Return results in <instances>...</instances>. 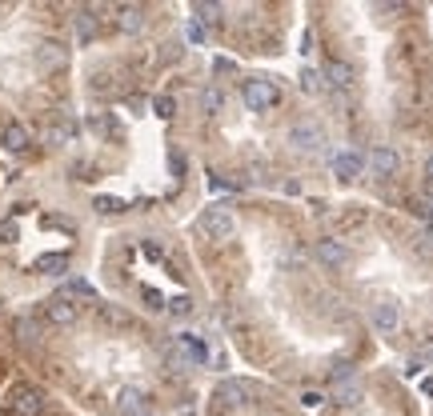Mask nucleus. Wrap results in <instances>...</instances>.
I'll return each instance as SVG.
<instances>
[{"instance_id":"10","label":"nucleus","mask_w":433,"mask_h":416,"mask_svg":"<svg viewBox=\"0 0 433 416\" xmlns=\"http://www.w3.org/2000/svg\"><path fill=\"white\" fill-rule=\"evenodd\" d=\"M361 169H365V160H361L357 152H337L333 157V172L341 176V181H357Z\"/></svg>"},{"instance_id":"16","label":"nucleus","mask_w":433,"mask_h":416,"mask_svg":"<svg viewBox=\"0 0 433 416\" xmlns=\"http://www.w3.org/2000/svg\"><path fill=\"white\" fill-rule=\"evenodd\" d=\"M217 400H221L225 408H237V404L245 400V384H237V380H221V384H217Z\"/></svg>"},{"instance_id":"28","label":"nucleus","mask_w":433,"mask_h":416,"mask_svg":"<svg viewBox=\"0 0 433 416\" xmlns=\"http://www.w3.org/2000/svg\"><path fill=\"white\" fill-rule=\"evenodd\" d=\"M157 116H173V100H169V97L157 100Z\"/></svg>"},{"instance_id":"1","label":"nucleus","mask_w":433,"mask_h":416,"mask_svg":"<svg viewBox=\"0 0 433 416\" xmlns=\"http://www.w3.org/2000/svg\"><path fill=\"white\" fill-rule=\"evenodd\" d=\"M329 396L337 404H361L365 400V384L353 377V368H333V377H329Z\"/></svg>"},{"instance_id":"6","label":"nucleus","mask_w":433,"mask_h":416,"mask_svg":"<svg viewBox=\"0 0 433 416\" xmlns=\"http://www.w3.org/2000/svg\"><path fill=\"white\" fill-rule=\"evenodd\" d=\"M289 145L297 148V152H321V145H325V133H321V128H317V124L301 121V124H293V133H289Z\"/></svg>"},{"instance_id":"11","label":"nucleus","mask_w":433,"mask_h":416,"mask_svg":"<svg viewBox=\"0 0 433 416\" xmlns=\"http://www.w3.org/2000/svg\"><path fill=\"white\" fill-rule=\"evenodd\" d=\"M117 408H121L124 416H145V392L133 389V384L121 389V392H117Z\"/></svg>"},{"instance_id":"25","label":"nucleus","mask_w":433,"mask_h":416,"mask_svg":"<svg viewBox=\"0 0 433 416\" xmlns=\"http://www.w3.org/2000/svg\"><path fill=\"white\" fill-rule=\"evenodd\" d=\"M197 13L205 20H221V4H197Z\"/></svg>"},{"instance_id":"8","label":"nucleus","mask_w":433,"mask_h":416,"mask_svg":"<svg viewBox=\"0 0 433 416\" xmlns=\"http://www.w3.org/2000/svg\"><path fill=\"white\" fill-rule=\"evenodd\" d=\"M365 164H369L373 176H393V172H397V152H393V148H373Z\"/></svg>"},{"instance_id":"17","label":"nucleus","mask_w":433,"mask_h":416,"mask_svg":"<svg viewBox=\"0 0 433 416\" xmlns=\"http://www.w3.org/2000/svg\"><path fill=\"white\" fill-rule=\"evenodd\" d=\"M73 25H76V40H81V44H88V40L97 37V16H93V8L76 13V16H73Z\"/></svg>"},{"instance_id":"5","label":"nucleus","mask_w":433,"mask_h":416,"mask_svg":"<svg viewBox=\"0 0 433 416\" xmlns=\"http://www.w3.org/2000/svg\"><path fill=\"white\" fill-rule=\"evenodd\" d=\"M373 329L381 332V336H397V329H401V308L393 305V300H377L369 312Z\"/></svg>"},{"instance_id":"31","label":"nucleus","mask_w":433,"mask_h":416,"mask_svg":"<svg viewBox=\"0 0 433 416\" xmlns=\"http://www.w3.org/2000/svg\"><path fill=\"white\" fill-rule=\"evenodd\" d=\"M425 181H429V184H433V157H429V160H425Z\"/></svg>"},{"instance_id":"30","label":"nucleus","mask_w":433,"mask_h":416,"mask_svg":"<svg viewBox=\"0 0 433 416\" xmlns=\"http://www.w3.org/2000/svg\"><path fill=\"white\" fill-rule=\"evenodd\" d=\"M0 240H16V224H13V221L0 224Z\"/></svg>"},{"instance_id":"4","label":"nucleus","mask_w":433,"mask_h":416,"mask_svg":"<svg viewBox=\"0 0 433 416\" xmlns=\"http://www.w3.org/2000/svg\"><path fill=\"white\" fill-rule=\"evenodd\" d=\"M8 408H13L16 416H40L45 412V392L32 389V384H16V389L8 392Z\"/></svg>"},{"instance_id":"14","label":"nucleus","mask_w":433,"mask_h":416,"mask_svg":"<svg viewBox=\"0 0 433 416\" xmlns=\"http://www.w3.org/2000/svg\"><path fill=\"white\" fill-rule=\"evenodd\" d=\"M317 260H321V264H329V269H341V264L349 260V252H345V245H341V240H321V245H317Z\"/></svg>"},{"instance_id":"27","label":"nucleus","mask_w":433,"mask_h":416,"mask_svg":"<svg viewBox=\"0 0 433 416\" xmlns=\"http://www.w3.org/2000/svg\"><path fill=\"white\" fill-rule=\"evenodd\" d=\"M321 400H325L321 392H301V404H305V408H317Z\"/></svg>"},{"instance_id":"3","label":"nucleus","mask_w":433,"mask_h":416,"mask_svg":"<svg viewBox=\"0 0 433 416\" xmlns=\"http://www.w3.org/2000/svg\"><path fill=\"white\" fill-rule=\"evenodd\" d=\"M201 233L205 236H213V240H233V233H237V221L225 212V208H205L201 212Z\"/></svg>"},{"instance_id":"13","label":"nucleus","mask_w":433,"mask_h":416,"mask_svg":"<svg viewBox=\"0 0 433 416\" xmlns=\"http://www.w3.org/2000/svg\"><path fill=\"white\" fill-rule=\"evenodd\" d=\"M37 61H40V68H64V61H69V52L61 49V44H57V40H45V44H40L37 49Z\"/></svg>"},{"instance_id":"15","label":"nucleus","mask_w":433,"mask_h":416,"mask_svg":"<svg viewBox=\"0 0 433 416\" xmlns=\"http://www.w3.org/2000/svg\"><path fill=\"white\" fill-rule=\"evenodd\" d=\"M117 25H121L124 32H141V28H145V13H141L136 4H121V8H117Z\"/></svg>"},{"instance_id":"23","label":"nucleus","mask_w":433,"mask_h":416,"mask_svg":"<svg viewBox=\"0 0 433 416\" xmlns=\"http://www.w3.org/2000/svg\"><path fill=\"white\" fill-rule=\"evenodd\" d=\"M413 212H417V216H433V200H425V196H413Z\"/></svg>"},{"instance_id":"21","label":"nucleus","mask_w":433,"mask_h":416,"mask_svg":"<svg viewBox=\"0 0 433 416\" xmlns=\"http://www.w3.org/2000/svg\"><path fill=\"white\" fill-rule=\"evenodd\" d=\"M169 312H173V317H189V312H193V300H189V296H173V300H169Z\"/></svg>"},{"instance_id":"2","label":"nucleus","mask_w":433,"mask_h":416,"mask_svg":"<svg viewBox=\"0 0 433 416\" xmlns=\"http://www.w3.org/2000/svg\"><path fill=\"white\" fill-rule=\"evenodd\" d=\"M241 97H245V109L265 112V109H273V104L281 100V92H277V85H273V80L253 76V80H245V85H241Z\"/></svg>"},{"instance_id":"18","label":"nucleus","mask_w":433,"mask_h":416,"mask_svg":"<svg viewBox=\"0 0 433 416\" xmlns=\"http://www.w3.org/2000/svg\"><path fill=\"white\" fill-rule=\"evenodd\" d=\"M321 88H325V76L317 73V68H305V73H301V92H309V97H317Z\"/></svg>"},{"instance_id":"22","label":"nucleus","mask_w":433,"mask_h":416,"mask_svg":"<svg viewBox=\"0 0 433 416\" xmlns=\"http://www.w3.org/2000/svg\"><path fill=\"white\" fill-rule=\"evenodd\" d=\"M97 212H105V216H109V212H121V200H117V196H97Z\"/></svg>"},{"instance_id":"19","label":"nucleus","mask_w":433,"mask_h":416,"mask_svg":"<svg viewBox=\"0 0 433 416\" xmlns=\"http://www.w3.org/2000/svg\"><path fill=\"white\" fill-rule=\"evenodd\" d=\"M64 269H69V257H64V252H52V257L37 260V272H64Z\"/></svg>"},{"instance_id":"26","label":"nucleus","mask_w":433,"mask_h":416,"mask_svg":"<svg viewBox=\"0 0 433 416\" xmlns=\"http://www.w3.org/2000/svg\"><path fill=\"white\" fill-rule=\"evenodd\" d=\"M69 136H73V128H64V124L49 128V140H57V145H61V140H69Z\"/></svg>"},{"instance_id":"9","label":"nucleus","mask_w":433,"mask_h":416,"mask_svg":"<svg viewBox=\"0 0 433 416\" xmlns=\"http://www.w3.org/2000/svg\"><path fill=\"white\" fill-rule=\"evenodd\" d=\"M0 145L8 148V152H25L28 148V128L25 124H16V121H8L4 128H0Z\"/></svg>"},{"instance_id":"7","label":"nucleus","mask_w":433,"mask_h":416,"mask_svg":"<svg viewBox=\"0 0 433 416\" xmlns=\"http://www.w3.org/2000/svg\"><path fill=\"white\" fill-rule=\"evenodd\" d=\"M45 317H49L52 324H76L81 308L73 305V296H52L49 305H45Z\"/></svg>"},{"instance_id":"24","label":"nucleus","mask_w":433,"mask_h":416,"mask_svg":"<svg viewBox=\"0 0 433 416\" xmlns=\"http://www.w3.org/2000/svg\"><path fill=\"white\" fill-rule=\"evenodd\" d=\"M93 296V284H88V281H73V284H69V293H64V296Z\"/></svg>"},{"instance_id":"12","label":"nucleus","mask_w":433,"mask_h":416,"mask_svg":"<svg viewBox=\"0 0 433 416\" xmlns=\"http://www.w3.org/2000/svg\"><path fill=\"white\" fill-rule=\"evenodd\" d=\"M325 85H333V88H353V64H345V61H333V64H325Z\"/></svg>"},{"instance_id":"20","label":"nucleus","mask_w":433,"mask_h":416,"mask_svg":"<svg viewBox=\"0 0 433 416\" xmlns=\"http://www.w3.org/2000/svg\"><path fill=\"white\" fill-rule=\"evenodd\" d=\"M201 104H205V112H221L225 109L221 88H205V92H201Z\"/></svg>"},{"instance_id":"29","label":"nucleus","mask_w":433,"mask_h":416,"mask_svg":"<svg viewBox=\"0 0 433 416\" xmlns=\"http://www.w3.org/2000/svg\"><path fill=\"white\" fill-rule=\"evenodd\" d=\"M189 40H193V44H201V40H205V32H201L197 20H189Z\"/></svg>"}]
</instances>
